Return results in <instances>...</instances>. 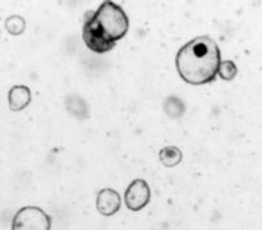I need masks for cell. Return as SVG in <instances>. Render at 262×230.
<instances>
[{
    "instance_id": "1",
    "label": "cell",
    "mask_w": 262,
    "mask_h": 230,
    "mask_svg": "<svg viewBox=\"0 0 262 230\" xmlns=\"http://www.w3.org/2000/svg\"><path fill=\"white\" fill-rule=\"evenodd\" d=\"M128 28L129 20L123 8L104 1L96 11L85 13L82 37L92 52L107 53L125 36Z\"/></svg>"
},
{
    "instance_id": "2",
    "label": "cell",
    "mask_w": 262,
    "mask_h": 230,
    "mask_svg": "<svg viewBox=\"0 0 262 230\" xmlns=\"http://www.w3.org/2000/svg\"><path fill=\"white\" fill-rule=\"evenodd\" d=\"M221 58L215 40L207 35L198 36L180 49L176 68L184 82L192 86L205 85L215 81Z\"/></svg>"
},
{
    "instance_id": "3",
    "label": "cell",
    "mask_w": 262,
    "mask_h": 230,
    "mask_svg": "<svg viewBox=\"0 0 262 230\" xmlns=\"http://www.w3.org/2000/svg\"><path fill=\"white\" fill-rule=\"evenodd\" d=\"M53 220L38 206L29 205L20 208L12 221V230H52Z\"/></svg>"
},
{
    "instance_id": "4",
    "label": "cell",
    "mask_w": 262,
    "mask_h": 230,
    "mask_svg": "<svg viewBox=\"0 0 262 230\" xmlns=\"http://www.w3.org/2000/svg\"><path fill=\"white\" fill-rule=\"evenodd\" d=\"M150 197V187L148 184L143 179H136L125 190V205L129 211L138 212L149 204Z\"/></svg>"
},
{
    "instance_id": "5",
    "label": "cell",
    "mask_w": 262,
    "mask_h": 230,
    "mask_svg": "<svg viewBox=\"0 0 262 230\" xmlns=\"http://www.w3.org/2000/svg\"><path fill=\"white\" fill-rule=\"evenodd\" d=\"M122 199L118 192L112 189H103L96 198V207L99 213L105 217L115 215L121 208Z\"/></svg>"
},
{
    "instance_id": "6",
    "label": "cell",
    "mask_w": 262,
    "mask_h": 230,
    "mask_svg": "<svg viewBox=\"0 0 262 230\" xmlns=\"http://www.w3.org/2000/svg\"><path fill=\"white\" fill-rule=\"evenodd\" d=\"M10 110L20 112L26 109L32 101L31 90L24 85L13 86L8 94Z\"/></svg>"
},
{
    "instance_id": "7",
    "label": "cell",
    "mask_w": 262,
    "mask_h": 230,
    "mask_svg": "<svg viewBox=\"0 0 262 230\" xmlns=\"http://www.w3.org/2000/svg\"><path fill=\"white\" fill-rule=\"evenodd\" d=\"M66 107L68 112L76 118L85 119L89 117V107L86 105L85 100L76 94H71L67 97Z\"/></svg>"
},
{
    "instance_id": "8",
    "label": "cell",
    "mask_w": 262,
    "mask_h": 230,
    "mask_svg": "<svg viewBox=\"0 0 262 230\" xmlns=\"http://www.w3.org/2000/svg\"><path fill=\"white\" fill-rule=\"evenodd\" d=\"M183 152L175 145L165 147L159 152V159L166 168L177 166L183 161Z\"/></svg>"
},
{
    "instance_id": "9",
    "label": "cell",
    "mask_w": 262,
    "mask_h": 230,
    "mask_svg": "<svg viewBox=\"0 0 262 230\" xmlns=\"http://www.w3.org/2000/svg\"><path fill=\"white\" fill-rule=\"evenodd\" d=\"M164 111L170 118H181L185 112V105L184 101L177 96H168L164 101Z\"/></svg>"
},
{
    "instance_id": "10",
    "label": "cell",
    "mask_w": 262,
    "mask_h": 230,
    "mask_svg": "<svg viewBox=\"0 0 262 230\" xmlns=\"http://www.w3.org/2000/svg\"><path fill=\"white\" fill-rule=\"evenodd\" d=\"M5 27L8 33L13 35H19L26 29V21L19 15H12L5 21Z\"/></svg>"
},
{
    "instance_id": "11",
    "label": "cell",
    "mask_w": 262,
    "mask_h": 230,
    "mask_svg": "<svg viewBox=\"0 0 262 230\" xmlns=\"http://www.w3.org/2000/svg\"><path fill=\"white\" fill-rule=\"evenodd\" d=\"M217 74L223 80H226V81L233 80L237 74V68L236 64L231 60H225L221 62L217 70Z\"/></svg>"
}]
</instances>
